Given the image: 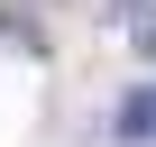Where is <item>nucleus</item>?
I'll use <instances>...</instances> for the list:
<instances>
[{
    "label": "nucleus",
    "mask_w": 156,
    "mask_h": 147,
    "mask_svg": "<svg viewBox=\"0 0 156 147\" xmlns=\"http://www.w3.org/2000/svg\"><path fill=\"white\" fill-rule=\"evenodd\" d=\"M129 37H138V55L156 64V19H129Z\"/></svg>",
    "instance_id": "2"
},
{
    "label": "nucleus",
    "mask_w": 156,
    "mask_h": 147,
    "mask_svg": "<svg viewBox=\"0 0 156 147\" xmlns=\"http://www.w3.org/2000/svg\"><path fill=\"white\" fill-rule=\"evenodd\" d=\"M119 138H156V83H138L129 101H119V120H110Z\"/></svg>",
    "instance_id": "1"
}]
</instances>
